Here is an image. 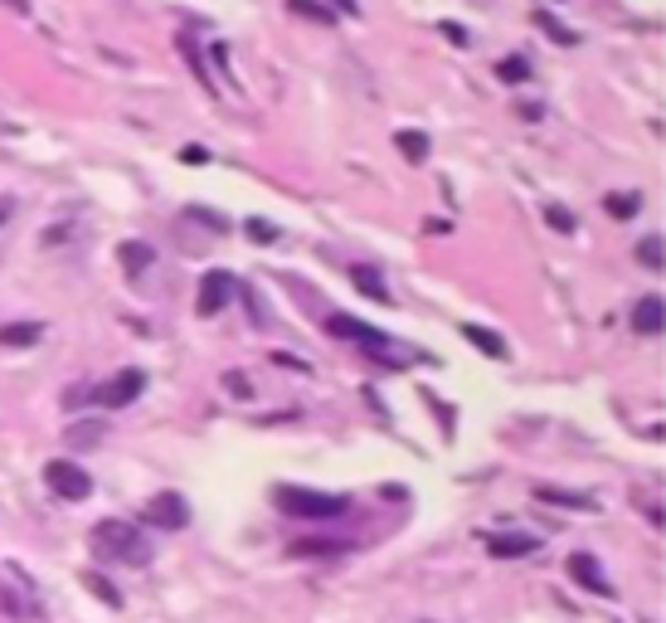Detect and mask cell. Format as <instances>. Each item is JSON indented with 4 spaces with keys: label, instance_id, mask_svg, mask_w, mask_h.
Returning a JSON list of instances; mask_svg holds the SVG:
<instances>
[{
    "label": "cell",
    "instance_id": "1",
    "mask_svg": "<svg viewBox=\"0 0 666 623\" xmlns=\"http://www.w3.org/2000/svg\"><path fill=\"white\" fill-rule=\"evenodd\" d=\"M93 551L103 560H113V565H132L142 570L146 560H152V541L142 536V527H132V521H97L93 527Z\"/></svg>",
    "mask_w": 666,
    "mask_h": 623
},
{
    "label": "cell",
    "instance_id": "2",
    "mask_svg": "<svg viewBox=\"0 0 666 623\" xmlns=\"http://www.w3.org/2000/svg\"><path fill=\"white\" fill-rule=\"evenodd\" d=\"M273 507L282 517H302V521H331V517H345V497L336 492H312V487H273Z\"/></svg>",
    "mask_w": 666,
    "mask_h": 623
},
{
    "label": "cell",
    "instance_id": "3",
    "mask_svg": "<svg viewBox=\"0 0 666 623\" xmlns=\"http://www.w3.org/2000/svg\"><path fill=\"white\" fill-rule=\"evenodd\" d=\"M44 482H49V492L64 497V502H83V497L93 492V478L79 468V463H69V458L44 463Z\"/></svg>",
    "mask_w": 666,
    "mask_h": 623
},
{
    "label": "cell",
    "instance_id": "4",
    "mask_svg": "<svg viewBox=\"0 0 666 623\" xmlns=\"http://www.w3.org/2000/svg\"><path fill=\"white\" fill-rule=\"evenodd\" d=\"M326 332L341 336V341H361V346H365L375 361H385V351H389V336H385V332H375V326L355 322V316H341V312L326 316Z\"/></svg>",
    "mask_w": 666,
    "mask_h": 623
},
{
    "label": "cell",
    "instance_id": "5",
    "mask_svg": "<svg viewBox=\"0 0 666 623\" xmlns=\"http://www.w3.org/2000/svg\"><path fill=\"white\" fill-rule=\"evenodd\" d=\"M142 390H146V371H137V365H127V371H117L113 381L97 390V405H103V409H127L132 399L142 395Z\"/></svg>",
    "mask_w": 666,
    "mask_h": 623
},
{
    "label": "cell",
    "instance_id": "6",
    "mask_svg": "<svg viewBox=\"0 0 666 623\" xmlns=\"http://www.w3.org/2000/svg\"><path fill=\"white\" fill-rule=\"evenodd\" d=\"M229 298H233V273H229V268H209V273L200 278V298H195V312H200V316H219Z\"/></svg>",
    "mask_w": 666,
    "mask_h": 623
},
{
    "label": "cell",
    "instance_id": "7",
    "mask_svg": "<svg viewBox=\"0 0 666 623\" xmlns=\"http://www.w3.org/2000/svg\"><path fill=\"white\" fill-rule=\"evenodd\" d=\"M146 521L162 531H180V527H190V502H185L180 492H156L152 502H146Z\"/></svg>",
    "mask_w": 666,
    "mask_h": 623
},
{
    "label": "cell",
    "instance_id": "8",
    "mask_svg": "<svg viewBox=\"0 0 666 623\" xmlns=\"http://www.w3.org/2000/svg\"><path fill=\"white\" fill-rule=\"evenodd\" d=\"M570 580L579 584V590L599 594V600H613V594H618V590H613V580L603 575V565H599V560L589 555V551H574V555H570Z\"/></svg>",
    "mask_w": 666,
    "mask_h": 623
},
{
    "label": "cell",
    "instance_id": "9",
    "mask_svg": "<svg viewBox=\"0 0 666 623\" xmlns=\"http://www.w3.org/2000/svg\"><path fill=\"white\" fill-rule=\"evenodd\" d=\"M662 322H666V302L657 298V292H652V298H643L633 308V332L637 336H657L662 332Z\"/></svg>",
    "mask_w": 666,
    "mask_h": 623
},
{
    "label": "cell",
    "instance_id": "10",
    "mask_svg": "<svg viewBox=\"0 0 666 623\" xmlns=\"http://www.w3.org/2000/svg\"><path fill=\"white\" fill-rule=\"evenodd\" d=\"M487 551L497 560H521V555H535L540 541L535 536H487Z\"/></svg>",
    "mask_w": 666,
    "mask_h": 623
},
{
    "label": "cell",
    "instance_id": "11",
    "mask_svg": "<svg viewBox=\"0 0 666 623\" xmlns=\"http://www.w3.org/2000/svg\"><path fill=\"white\" fill-rule=\"evenodd\" d=\"M462 341H472L482 356H491V361H506L511 356V346H506V336H497V332H487V326H477V322H462Z\"/></svg>",
    "mask_w": 666,
    "mask_h": 623
},
{
    "label": "cell",
    "instance_id": "12",
    "mask_svg": "<svg viewBox=\"0 0 666 623\" xmlns=\"http://www.w3.org/2000/svg\"><path fill=\"white\" fill-rule=\"evenodd\" d=\"M117 259H122V268H127L132 278H137V273H152L156 249H152V243H142V239H127V243H117Z\"/></svg>",
    "mask_w": 666,
    "mask_h": 623
},
{
    "label": "cell",
    "instance_id": "13",
    "mask_svg": "<svg viewBox=\"0 0 666 623\" xmlns=\"http://www.w3.org/2000/svg\"><path fill=\"white\" fill-rule=\"evenodd\" d=\"M351 283L361 288V292H365L370 302H385V308H389V302H394V292H389V283H385V278L375 273V268H365V263H355V268H351Z\"/></svg>",
    "mask_w": 666,
    "mask_h": 623
},
{
    "label": "cell",
    "instance_id": "14",
    "mask_svg": "<svg viewBox=\"0 0 666 623\" xmlns=\"http://www.w3.org/2000/svg\"><path fill=\"white\" fill-rule=\"evenodd\" d=\"M535 497H540V502H554V507H570V511H594L599 507L589 492H564V487H550V482H540Z\"/></svg>",
    "mask_w": 666,
    "mask_h": 623
},
{
    "label": "cell",
    "instance_id": "15",
    "mask_svg": "<svg viewBox=\"0 0 666 623\" xmlns=\"http://www.w3.org/2000/svg\"><path fill=\"white\" fill-rule=\"evenodd\" d=\"M394 146H399L404 162H414V166H424V162H428V152H434V142H428L424 132H414V127L394 132Z\"/></svg>",
    "mask_w": 666,
    "mask_h": 623
},
{
    "label": "cell",
    "instance_id": "16",
    "mask_svg": "<svg viewBox=\"0 0 666 623\" xmlns=\"http://www.w3.org/2000/svg\"><path fill=\"white\" fill-rule=\"evenodd\" d=\"M44 336L40 322H6L0 326V346H34Z\"/></svg>",
    "mask_w": 666,
    "mask_h": 623
},
{
    "label": "cell",
    "instance_id": "17",
    "mask_svg": "<svg viewBox=\"0 0 666 623\" xmlns=\"http://www.w3.org/2000/svg\"><path fill=\"white\" fill-rule=\"evenodd\" d=\"M497 79L511 83V89H516V83H530V64L521 54H506V59H497Z\"/></svg>",
    "mask_w": 666,
    "mask_h": 623
},
{
    "label": "cell",
    "instance_id": "18",
    "mask_svg": "<svg viewBox=\"0 0 666 623\" xmlns=\"http://www.w3.org/2000/svg\"><path fill=\"white\" fill-rule=\"evenodd\" d=\"M535 24H540V30H545V34H550V40H554V44H564V49H570V44H579V34L570 30V24H560V20H554V15H550V10H535Z\"/></svg>",
    "mask_w": 666,
    "mask_h": 623
},
{
    "label": "cell",
    "instance_id": "19",
    "mask_svg": "<svg viewBox=\"0 0 666 623\" xmlns=\"http://www.w3.org/2000/svg\"><path fill=\"white\" fill-rule=\"evenodd\" d=\"M83 590H93V594H97V600H103L107 609H122V590H117V584H113V580H103V575H93V570H89V575H83Z\"/></svg>",
    "mask_w": 666,
    "mask_h": 623
},
{
    "label": "cell",
    "instance_id": "20",
    "mask_svg": "<svg viewBox=\"0 0 666 623\" xmlns=\"http://www.w3.org/2000/svg\"><path fill=\"white\" fill-rule=\"evenodd\" d=\"M637 263H643V268H652V273H662V263H666L662 235H647L643 243H637Z\"/></svg>",
    "mask_w": 666,
    "mask_h": 623
},
{
    "label": "cell",
    "instance_id": "21",
    "mask_svg": "<svg viewBox=\"0 0 666 623\" xmlns=\"http://www.w3.org/2000/svg\"><path fill=\"white\" fill-rule=\"evenodd\" d=\"M288 6H292V15H302V20H312V24H336V10L316 6V0H288Z\"/></svg>",
    "mask_w": 666,
    "mask_h": 623
},
{
    "label": "cell",
    "instance_id": "22",
    "mask_svg": "<svg viewBox=\"0 0 666 623\" xmlns=\"http://www.w3.org/2000/svg\"><path fill=\"white\" fill-rule=\"evenodd\" d=\"M69 444L73 448H93V444H103V424L89 419V424H73L69 429Z\"/></svg>",
    "mask_w": 666,
    "mask_h": 623
},
{
    "label": "cell",
    "instance_id": "23",
    "mask_svg": "<svg viewBox=\"0 0 666 623\" xmlns=\"http://www.w3.org/2000/svg\"><path fill=\"white\" fill-rule=\"evenodd\" d=\"M643 210V195H608V215L613 219H633Z\"/></svg>",
    "mask_w": 666,
    "mask_h": 623
},
{
    "label": "cell",
    "instance_id": "24",
    "mask_svg": "<svg viewBox=\"0 0 666 623\" xmlns=\"http://www.w3.org/2000/svg\"><path fill=\"white\" fill-rule=\"evenodd\" d=\"M545 225H550V229H560V235H574V229H579V225H574V215L564 210V205H545Z\"/></svg>",
    "mask_w": 666,
    "mask_h": 623
},
{
    "label": "cell",
    "instance_id": "25",
    "mask_svg": "<svg viewBox=\"0 0 666 623\" xmlns=\"http://www.w3.org/2000/svg\"><path fill=\"white\" fill-rule=\"evenodd\" d=\"M190 219H200V225H209V229H219V235H225L229 229V219L225 215H215V210H200V205H190V210H185Z\"/></svg>",
    "mask_w": 666,
    "mask_h": 623
},
{
    "label": "cell",
    "instance_id": "26",
    "mask_svg": "<svg viewBox=\"0 0 666 623\" xmlns=\"http://www.w3.org/2000/svg\"><path fill=\"white\" fill-rule=\"evenodd\" d=\"M225 390H229V395H233V399H249V395H253V385H249V375H239V371H229V375H225Z\"/></svg>",
    "mask_w": 666,
    "mask_h": 623
},
{
    "label": "cell",
    "instance_id": "27",
    "mask_svg": "<svg viewBox=\"0 0 666 623\" xmlns=\"http://www.w3.org/2000/svg\"><path fill=\"white\" fill-rule=\"evenodd\" d=\"M243 229H249V239H258V243H273L278 239V225H268V219H249Z\"/></svg>",
    "mask_w": 666,
    "mask_h": 623
},
{
    "label": "cell",
    "instance_id": "28",
    "mask_svg": "<svg viewBox=\"0 0 666 623\" xmlns=\"http://www.w3.org/2000/svg\"><path fill=\"white\" fill-rule=\"evenodd\" d=\"M331 551H341V546H331V541H298L292 546V555H331Z\"/></svg>",
    "mask_w": 666,
    "mask_h": 623
},
{
    "label": "cell",
    "instance_id": "29",
    "mask_svg": "<svg viewBox=\"0 0 666 623\" xmlns=\"http://www.w3.org/2000/svg\"><path fill=\"white\" fill-rule=\"evenodd\" d=\"M438 30H443V34H448V40H452V44H472V34H467V30H462V24H458V20H443V24H438Z\"/></svg>",
    "mask_w": 666,
    "mask_h": 623
},
{
    "label": "cell",
    "instance_id": "30",
    "mask_svg": "<svg viewBox=\"0 0 666 623\" xmlns=\"http://www.w3.org/2000/svg\"><path fill=\"white\" fill-rule=\"evenodd\" d=\"M180 162L185 166H209V152L205 146H180Z\"/></svg>",
    "mask_w": 666,
    "mask_h": 623
},
{
    "label": "cell",
    "instance_id": "31",
    "mask_svg": "<svg viewBox=\"0 0 666 623\" xmlns=\"http://www.w3.org/2000/svg\"><path fill=\"white\" fill-rule=\"evenodd\" d=\"M336 10H345V15H361V0H331Z\"/></svg>",
    "mask_w": 666,
    "mask_h": 623
},
{
    "label": "cell",
    "instance_id": "32",
    "mask_svg": "<svg viewBox=\"0 0 666 623\" xmlns=\"http://www.w3.org/2000/svg\"><path fill=\"white\" fill-rule=\"evenodd\" d=\"M521 117H525V122H540V117H545V107H535V103H525V107H521Z\"/></svg>",
    "mask_w": 666,
    "mask_h": 623
},
{
    "label": "cell",
    "instance_id": "33",
    "mask_svg": "<svg viewBox=\"0 0 666 623\" xmlns=\"http://www.w3.org/2000/svg\"><path fill=\"white\" fill-rule=\"evenodd\" d=\"M6 215H10V210H6V205H0V225H6Z\"/></svg>",
    "mask_w": 666,
    "mask_h": 623
},
{
    "label": "cell",
    "instance_id": "34",
    "mask_svg": "<svg viewBox=\"0 0 666 623\" xmlns=\"http://www.w3.org/2000/svg\"><path fill=\"white\" fill-rule=\"evenodd\" d=\"M424 623H428V619H424Z\"/></svg>",
    "mask_w": 666,
    "mask_h": 623
}]
</instances>
